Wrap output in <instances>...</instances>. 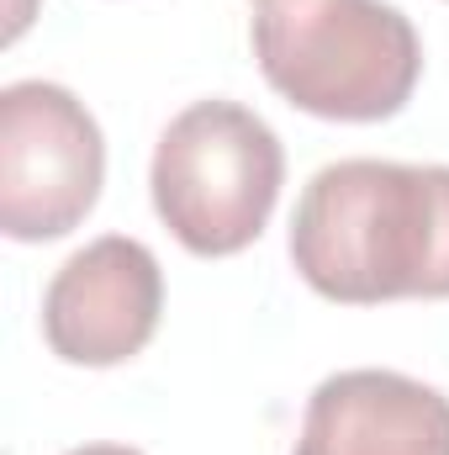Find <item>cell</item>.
I'll return each instance as SVG.
<instances>
[{"label": "cell", "instance_id": "3957f363", "mask_svg": "<svg viewBox=\"0 0 449 455\" xmlns=\"http://www.w3.org/2000/svg\"><path fill=\"white\" fill-rule=\"evenodd\" d=\"M286 180V148L264 116L238 101H196L175 116L154 148V212L201 259L248 249Z\"/></svg>", "mask_w": 449, "mask_h": 455}, {"label": "cell", "instance_id": "277c9868", "mask_svg": "<svg viewBox=\"0 0 449 455\" xmlns=\"http://www.w3.org/2000/svg\"><path fill=\"white\" fill-rule=\"evenodd\" d=\"M106 180V138L80 96L48 80L0 91V228L16 243L64 238Z\"/></svg>", "mask_w": 449, "mask_h": 455}, {"label": "cell", "instance_id": "7a4b0ae2", "mask_svg": "<svg viewBox=\"0 0 449 455\" xmlns=\"http://www.w3.org/2000/svg\"><path fill=\"white\" fill-rule=\"evenodd\" d=\"M254 59L307 116L386 122L423 75L418 27L386 0H259Z\"/></svg>", "mask_w": 449, "mask_h": 455}, {"label": "cell", "instance_id": "6da1fadb", "mask_svg": "<svg viewBox=\"0 0 449 455\" xmlns=\"http://www.w3.org/2000/svg\"><path fill=\"white\" fill-rule=\"evenodd\" d=\"M291 259L318 297L349 307L449 297V164H323L296 202Z\"/></svg>", "mask_w": 449, "mask_h": 455}, {"label": "cell", "instance_id": "52a82bcc", "mask_svg": "<svg viewBox=\"0 0 449 455\" xmlns=\"http://www.w3.org/2000/svg\"><path fill=\"white\" fill-rule=\"evenodd\" d=\"M69 455H143V451H132V445H80Z\"/></svg>", "mask_w": 449, "mask_h": 455}, {"label": "cell", "instance_id": "5b68a950", "mask_svg": "<svg viewBox=\"0 0 449 455\" xmlns=\"http://www.w3.org/2000/svg\"><path fill=\"white\" fill-rule=\"evenodd\" d=\"M164 270L148 243L106 233L69 254L43 291V339L69 365H122L154 339Z\"/></svg>", "mask_w": 449, "mask_h": 455}, {"label": "cell", "instance_id": "8992f818", "mask_svg": "<svg viewBox=\"0 0 449 455\" xmlns=\"http://www.w3.org/2000/svg\"><path fill=\"white\" fill-rule=\"evenodd\" d=\"M291 455H449V397L402 371H338L307 397Z\"/></svg>", "mask_w": 449, "mask_h": 455}]
</instances>
